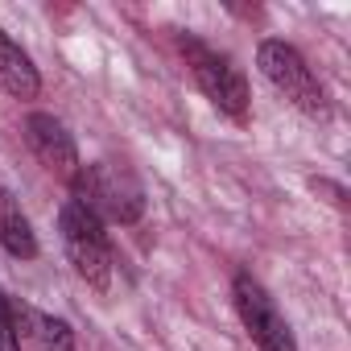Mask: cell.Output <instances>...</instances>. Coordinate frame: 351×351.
Instances as JSON below:
<instances>
[{
	"instance_id": "1",
	"label": "cell",
	"mask_w": 351,
	"mask_h": 351,
	"mask_svg": "<svg viewBox=\"0 0 351 351\" xmlns=\"http://www.w3.org/2000/svg\"><path fill=\"white\" fill-rule=\"evenodd\" d=\"M75 203H83L99 223H136L145 211V195L136 186V178L128 169L112 165V161H95V165H79L75 173Z\"/></svg>"
},
{
	"instance_id": "2",
	"label": "cell",
	"mask_w": 351,
	"mask_h": 351,
	"mask_svg": "<svg viewBox=\"0 0 351 351\" xmlns=\"http://www.w3.org/2000/svg\"><path fill=\"white\" fill-rule=\"evenodd\" d=\"M58 228H62V248L75 265V273L95 285V289H108L112 281V244H108V232L104 223L83 207V203H66L58 211Z\"/></svg>"
},
{
	"instance_id": "3",
	"label": "cell",
	"mask_w": 351,
	"mask_h": 351,
	"mask_svg": "<svg viewBox=\"0 0 351 351\" xmlns=\"http://www.w3.org/2000/svg\"><path fill=\"white\" fill-rule=\"evenodd\" d=\"M256 62H261V71H265V79L298 108V112H306V116H314V120H326L330 116V108H326V95H322V87H318V79H314V71L306 66V58L293 50V46H285V42H277V38H269V42H261V50H256Z\"/></svg>"
},
{
	"instance_id": "4",
	"label": "cell",
	"mask_w": 351,
	"mask_h": 351,
	"mask_svg": "<svg viewBox=\"0 0 351 351\" xmlns=\"http://www.w3.org/2000/svg\"><path fill=\"white\" fill-rule=\"evenodd\" d=\"M182 54H186V62H191L199 87L207 91V99H211L223 116H232L236 124H244V120H248V83H244V75L232 66V58L215 54V50L203 46L199 38H182Z\"/></svg>"
},
{
	"instance_id": "5",
	"label": "cell",
	"mask_w": 351,
	"mask_h": 351,
	"mask_svg": "<svg viewBox=\"0 0 351 351\" xmlns=\"http://www.w3.org/2000/svg\"><path fill=\"white\" fill-rule=\"evenodd\" d=\"M232 293H236L240 322H244V330L256 339V347H261V351H298L289 322L281 318L277 302L265 293V285H261V281H252L248 273H240V277H236V285H232Z\"/></svg>"
},
{
	"instance_id": "6",
	"label": "cell",
	"mask_w": 351,
	"mask_h": 351,
	"mask_svg": "<svg viewBox=\"0 0 351 351\" xmlns=\"http://www.w3.org/2000/svg\"><path fill=\"white\" fill-rule=\"evenodd\" d=\"M25 141L29 149L38 153V161L58 173V178H75L79 173V149H75V136L62 128V120H54L50 112H34L25 120Z\"/></svg>"
},
{
	"instance_id": "7",
	"label": "cell",
	"mask_w": 351,
	"mask_h": 351,
	"mask_svg": "<svg viewBox=\"0 0 351 351\" xmlns=\"http://www.w3.org/2000/svg\"><path fill=\"white\" fill-rule=\"evenodd\" d=\"M0 87L17 99H34L42 91V79H38V66L29 62V54L0 29Z\"/></svg>"
},
{
	"instance_id": "8",
	"label": "cell",
	"mask_w": 351,
	"mask_h": 351,
	"mask_svg": "<svg viewBox=\"0 0 351 351\" xmlns=\"http://www.w3.org/2000/svg\"><path fill=\"white\" fill-rule=\"evenodd\" d=\"M0 244H5L13 256H38V240H34V232H29V219L21 215V207L0 191Z\"/></svg>"
},
{
	"instance_id": "9",
	"label": "cell",
	"mask_w": 351,
	"mask_h": 351,
	"mask_svg": "<svg viewBox=\"0 0 351 351\" xmlns=\"http://www.w3.org/2000/svg\"><path fill=\"white\" fill-rule=\"evenodd\" d=\"M21 322H25V335L38 343V351H75V330L54 318V314H42V310H21Z\"/></svg>"
},
{
	"instance_id": "10",
	"label": "cell",
	"mask_w": 351,
	"mask_h": 351,
	"mask_svg": "<svg viewBox=\"0 0 351 351\" xmlns=\"http://www.w3.org/2000/svg\"><path fill=\"white\" fill-rule=\"evenodd\" d=\"M0 351H21V339H17V326H13V310L0 293Z\"/></svg>"
}]
</instances>
